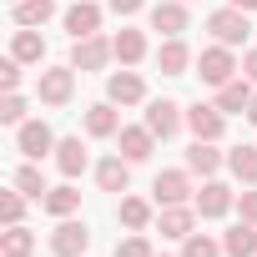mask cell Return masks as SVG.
Instances as JSON below:
<instances>
[{
  "label": "cell",
  "mask_w": 257,
  "mask_h": 257,
  "mask_svg": "<svg viewBox=\"0 0 257 257\" xmlns=\"http://www.w3.org/2000/svg\"><path fill=\"white\" fill-rule=\"evenodd\" d=\"M222 162H227V157L217 152V142H192V147H187V172H192V177H217Z\"/></svg>",
  "instance_id": "obj_19"
},
{
  "label": "cell",
  "mask_w": 257,
  "mask_h": 257,
  "mask_svg": "<svg viewBox=\"0 0 257 257\" xmlns=\"http://www.w3.org/2000/svg\"><path fill=\"white\" fill-rule=\"evenodd\" d=\"M182 121H187V111L177 106V101H147V126H152V137L157 142H172L177 132H182Z\"/></svg>",
  "instance_id": "obj_5"
},
{
  "label": "cell",
  "mask_w": 257,
  "mask_h": 257,
  "mask_svg": "<svg viewBox=\"0 0 257 257\" xmlns=\"http://www.w3.org/2000/svg\"><path fill=\"white\" fill-rule=\"evenodd\" d=\"M111 51H116V61H121V66H137V61L147 56V36H142V31H132V26H121V31L111 36Z\"/></svg>",
  "instance_id": "obj_23"
},
{
  "label": "cell",
  "mask_w": 257,
  "mask_h": 257,
  "mask_svg": "<svg viewBox=\"0 0 257 257\" xmlns=\"http://www.w3.org/2000/svg\"><path fill=\"white\" fill-rule=\"evenodd\" d=\"M16 187H21V192H26V197H31V202H46V192H51V187H46V177H41V167H36V162H26V167H21V172H16Z\"/></svg>",
  "instance_id": "obj_30"
},
{
  "label": "cell",
  "mask_w": 257,
  "mask_h": 257,
  "mask_svg": "<svg viewBox=\"0 0 257 257\" xmlns=\"http://www.w3.org/2000/svg\"><path fill=\"white\" fill-rule=\"evenodd\" d=\"M26 192L16 187V192H6V197H0V222H6V227H21V217H26Z\"/></svg>",
  "instance_id": "obj_32"
},
{
  "label": "cell",
  "mask_w": 257,
  "mask_h": 257,
  "mask_svg": "<svg viewBox=\"0 0 257 257\" xmlns=\"http://www.w3.org/2000/svg\"><path fill=\"white\" fill-rule=\"evenodd\" d=\"M182 257H222V242L212 232H192V237H182Z\"/></svg>",
  "instance_id": "obj_31"
},
{
  "label": "cell",
  "mask_w": 257,
  "mask_h": 257,
  "mask_svg": "<svg viewBox=\"0 0 257 257\" xmlns=\"http://www.w3.org/2000/svg\"><path fill=\"white\" fill-rule=\"evenodd\" d=\"M41 207H46L51 217H76V207H81V192H76V187H71V177H66L61 187H51V192H46V202H41Z\"/></svg>",
  "instance_id": "obj_25"
},
{
  "label": "cell",
  "mask_w": 257,
  "mask_h": 257,
  "mask_svg": "<svg viewBox=\"0 0 257 257\" xmlns=\"http://www.w3.org/2000/svg\"><path fill=\"white\" fill-rule=\"evenodd\" d=\"M227 6H237V11H257V0H227Z\"/></svg>",
  "instance_id": "obj_40"
},
{
  "label": "cell",
  "mask_w": 257,
  "mask_h": 257,
  "mask_svg": "<svg viewBox=\"0 0 257 257\" xmlns=\"http://www.w3.org/2000/svg\"><path fill=\"white\" fill-rule=\"evenodd\" d=\"M157 227H162V237H177V242H182V237L197 232V207H187V202L162 207V222H157Z\"/></svg>",
  "instance_id": "obj_18"
},
{
  "label": "cell",
  "mask_w": 257,
  "mask_h": 257,
  "mask_svg": "<svg viewBox=\"0 0 257 257\" xmlns=\"http://www.w3.org/2000/svg\"><path fill=\"white\" fill-rule=\"evenodd\" d=\"M11 56H16V61H26V66H31V61L41 66V61H46V41H41V31L16 26V36H11Z\"/></svg>",
  "instance_id": "obj_21"
},
{
  "label": "cell",
  "mask_w": 257,
  "mask_h": 257,
  "mask_svg": "<svg viewBox=\"0 0 257 257\" xmlns=\"http://www.w3.org/2000/svg\"><path fill=\"white\" fill-rule=\"evenodd\" d=\"M106 6H111V11H116V16H137V11H142V6H147V0H106Z\"/></svg>",
  "instance_id": "obj_37"
},
{
  "label": "cell",
  "mask_w": 257,
  "mask_h": 257,
  "mask_svg": "<svg viewBox=\"0 0 257 257\" xmlns=\"http://www.w3.org/2000/svg\"><path fill=\"white\" fill-rule=\"evenodd\" d=\"M61 21H66L71 41H81V36H96V31H101V6H96V0H76V6H71Z\"/></svg>",
  "instance_id": "obj_14"
},
{
  "label": "cell",
  "mask_w": 257,
  "mask_h": 257,
  "mask_svg": "<svg viewBox=\"0 0 257 257\" xmlns=\"http://www.w3.org/2000/svg\"><path fill=\"white\" fill-rule=\"evenodd\" d=\"M207 31H212L222 46H242V41L252 36V26H247V11H237V6H222V11H212V16H207Z\"/></svg>",
  "instance_id": "obj_1"
},
{
  "label": "cell",
  "mask_w": 257,
  "mask_h": 257,
  "mask_svg": "<svg viewBox=\"0 0 257 257\" xmlns=\"http://www.w3.org/2000/svg\"><path fill=\"white\" fill-rule=\"evenodd\" d=\"M152 31L182 36L187 31V0H157V6H152Z\"/></svg>",
  "instance_id": "obj_15"
},
{
  "label": "cell",
  "mask_w": 257,
  "mask_h": 257,
  "mask_svg": "<svg viewBox=\"0 0 257 257\" xmlns=\"http://www.w3.org/2000/svg\"><path fill=\"white\" fill-rule=\"evenodd\" d=\"M242 116H247V121L257 126V91H252V101H247V111H242Z\"/></svg>",
  "instance_id": "obj_39"
},
{
  "label": "cell",
  "mask_w": 257,
  "mask_h": 257,
  "mask_svg": "<svg viewBox=\"0 0 257 257\" xmlns=\"http://www.w3.org/2000/svg\"><path fill=\"white\" fill-rule=\"evenodd\" d=\"M222 252L227 257H257V222H237L232 232H222Z\"/></svg>",
  "instance_id": "obj_22"
},
{
  "label": "cell",
  "mask_w": 257,
  "mask_h": 257,
  "mask_svg": "<svg viewBox=\"0 0 257 257\" xmlns=\"http://www.w3.org/2000/svg\"><path fill=\"white\" fill-rule=\"evenodd\" d=\"M227 172H232L242 187H257V147H232V152H227Z\"/></svg>",
  "instance_id": "obj_26"
},
{
  "label": "cell",
  "mask_w": 257,
  "mask_h": 257,
  "mask_svg": "<svg viewBox=\"0 0 257 257\" xmlns=\"http://www.w3.org/2000/svg\"><path fill=\"white\" fill-rule=\"evenodd\" d=\"M157 66H162V76H187V66H192L187 41H182V36H167V41L157 46Z\"/></svg>",
  "instance_id": "obj_17"
},
{
  "label": "cell",
  "mask_w": 257,
  "mask_h": 257,
  "mask_svg": "<svg viewBox=\"0 0 257 257\" xmlns=\"http://www.w3.org/2000/svg\"><path fill=\"white\" fill-rule=\"evenodd\" d=\"M116 147H121L126 162H147V157L157 152V137H152L147 121H142V126H121V132H116Z\"/></svg>",
  "instance_id": "obj_12"
},
{
  "label": "cell",
  "mask_w": 257,
  "mask_h": 257,
  "mask_svg": "<svg viewBox=\"0 0 257 257\" xmlns=\"http://www.w3.org/2000/svg\"><path fill=\"white\" fill-rule=\"evenodd\" d=\"M187 126H192V137H197V142H222V132H227V111L197 101V106L187 111Z\"/></svg>",
  "instance_id": "obj_9"
},
{
  "label": "cell",
  "mask_w": 257,
  "mask_h": 257,
  "mask_svg": "<svg viewBox=\"0 0 257 257\" xmlns=\"http://www.w3.org/2000/svg\"><path fill=\"white\" fill-rule=\"evenodd\" d=\"M121 132V116H116V101H96L91 111H86V137H116Z\"/></svg>",
  "instance_id": "obj_20"
},
{
  "label": "cell",
  "mask_w": 257,
  "mask_h": 257,
  "mask_svg": "<svg viewBox=\"0 0 257 257\" xmlns=\"http://www.w3.org/2000/svg\"><path fill=\"white\" fill-rule=\"evenodd\" d=\"M242 76H247V81H257V51H247V56H242Z\"/></svg>",
  "instance_id": "obj_38"
},
{
  "label": "cell",
  "mask_w": 257,
  "mask_h": 257,
  "mask_svg": "<svg viewBox=\"0 0 257 257\" xmlns=\"http://www.w3.org/2000/svg\"><path fill=\"white\" fill-rule=\"evenodd\" d=\"M237 212H242V222H257V187L237 192Z\"/></svg>",
  "instance_id": "obj_36"
},
{
  "label": "cell",
  "mask_w": 257,
  "mask_h": 257,
  "mask_svg": "<svg viewBox=\"0 0 257 257\" xmlns=\"http://www.w3.org/2000/svg\"><path fill=\"white\" fill-rule=\"evenodd\" d=\"M21 66L26 61H16V56L0 61V91H21Z\"/></svg>",
  "instance_id": "obj_35"
},
{
  "label": "cell",
  "mask_w": 257,
  "mask_h": 257,
  "mask_svg": "<svg viewBox=\"0 0 257 257\" xmlns=\"http://www.w3.org/2000/svg\"><path fill=\"white\" fill-rule=\"evenodd\" d=\"M106 101H116V106H137V101H147V81H142L132 66H121V71L106 76Z\"/></svg>",
  "instance_id": "obj_6"
},
{
  "label": "cell",
  "mask_w": 257,
  "mask_h": 257,
  "mask_svg": "<svg viewBox=\"0 0 257 257\" xmlns=\"http://www.w3.org/2000/svg\"><path fill=\"white\" fill-rule=\"evenodd\" d=\"M116 217H121V227H132V232H147V227H152V202H142V197H121Z\"/></svg>",
  "instance_id": "obj_28"
},
{
  "label": "cell",
  "mask_w": 257,
  "mask_h": 257,
  "mask_svg": "<svg viewBox=\"0 0 257 257\" xmlns=\"http://www.w3.org/2000/svg\"><path fill=\"white\" fill-rule=\"evenodd\" d=\"M247 101H252V81L247 76H232L227 86H217V106L232 116V111H247Z\"/></svg>",
  "instance_id": "obj_24"
},
{
  "label": "cell",
  "mask_w": 257,
  "mask_h": 257,
  "mask_svg": "<svg viewBox=\"0 0 257 257\" xmlns=\"http://www.w3.org/2000/svg\"><path fill=\"white\" fill-rule=\"evenodd\" d=\"M192 207H197V217H207V222H212V217H227V212L237 207V192H232L227 182L207 177V182H202V192L192 197Z\"/></svg>",
  "instance_id": "obj_4"
},
{
  "label": "cell",
  "mask_w": 257,
  "mask_h": 257,
  "mask_svg": "<svg viewBox=\"0 0 257 257\" xmlns=\"http://www.w3.org/2000/svg\"><path fill=\"white\" fill-rule=\"evenodd\" d=\"M36 96H41L46 106H66V101L76 96V66H51V71H41Z\"/></svg>",
  "instance_id": "obj_3"
},
{
  "label": "cell",
  "mask_w": 257,
  "mask_h": 257,
  "mask_svg": "<svg viewBox=\"0 0 257 257\" xmlns=\"http://www.w3.org/2000/svg\"><path fill=\"white\" fill-rule=\"evenodd\" d=\"M11 6H21V0H11Z\"/></svg>",
  "instance_id": "obj_41"
},
{
  "label": "cell",
  "mask_w": 257,
  "mask_h": 257,
  "mask_svg": "<svg viewBox=\"0 0 257 257\" xmlns=\"http://www.w3.org/2000/svg\"><path fill=\"white\" fill-rule=\"evenodd\" d=\"M232 71H237V56H232V46H207L202 56H197V76L207 81V86H227L232 81Z\"/></svg>",
  "instance_id": "obj_2"
},
{
  "label": "cell",
  "mask_w": 257,
  "mask_h": 257,
  "mask_svg": "<svg viewBox=\"0 0 257 257\" xmlns=\"http://www.w3.org/2000/svg\"><path fill=\"white\" fill-rule=\"evenodd\" d=\"M16 147L26 152V162H41L46 152H56V132L46 121H26V126H16Z\"/></svg>",
  "instance_id": "obj_10"
},
{
  "label": "cell",
  "mask_w": 257,
  "mask_h": 257,
  "mask_svg": "<svg viewBox=\"0 0 257 257\" xmlns=\"http://www.w3.org/2000/svg\"><path fill=\"white\" fill-rule=\"evenodd\" d=\"M111 56H116V51H111V41H106V36H81V41L71 46V66H76L81 76H86V71H101Z\"/></svg>",
  "instance_id": "obj_7"
},
{
  "label": "cell",
  "mask_w": 257,
  "mask_h": 257,
  "mask_svg": "<svg viewBox=\"0 0 257 257\" xmlns=\"http://www.w3.org/2000/svg\"><path fill=\"white\" fill-rule=\"evenodd\" d=\"M91 247V232H86V222H76V217H61V227L51 232V252L56 257H81Z\"/></svg>",
  "instance_id": "obj_8"
},
{
  "label": "cell",
  "mask_w": 257,
  "mask_h": 257,
  "mask_svg": "<svg viewBox=\"0 0 257 257\" xmlns=\"http://www.w3.org/2000/svg\"><path fill=\"white\" fill-rule=\"evenodd\" d=\"M0 121H6V126H26V96H21V91H6V96H0Z\"/></svg>",
  "instance_id": "obj_33"
},
{
  "label": "cell",
  "mask_w": 257,
  "mask_h": 257,
  "mask_svg": "<svg viewBox=\"0 0 257 257\" xmlns=\"http://www.w3.org/2000/svg\"><path fill=\"white\" fill-rule=\"evenodd\" d=\"M96 182H101V192H126V187H132V162H126L121 152L101 157L96 162Z\"/></svg>",
  "instance_id": "obj_16"
},
{
  "label": "cell",
  "mask_w": 257,
  "mask_h": 257,
  "mask_svg": "<svg viewBox=\"0 0 257 257\" xmlns=\"http://www.w3.org/2000/svg\"><path fill=\"white\" fill-rule=\"evenodd\" d=\"M56 167H61V177H71V182H76V177L91 167L86 142H81V137H61V142H56Z\"/></svg>",
  "instance_id": "obj_13"
},
{
  "label": "cell",
  "mask_w": 257,
  "mask_h": 257,
  "mask_svg": "<svg viewBox=\"0 0 257 257\" xmlns=\"http://www.w3.org/2000/svg\"><path fill=\"white\" fill-rule=\"evenodd\" d=\"M116 257H157V252H152V242H147L142 232H132V237L116 242Z\"/></svg>",
  "instance_id": "obj_34"
},
{
  "label": "cell",
  "mask_w": 257,
  "mask_h": 257,
  "mask_svg": "<svg viewBox=\"0 0 257 257\" xmlns=\"http://www.w3.org/2000/svg\"><path fill=\"white\" fill-rule=\"evenodd\" d=\"M0 252L6 257H31L36 252V232L31 227H6L0 232Z\"/></svg>",
  "instance_id": "obj_29"
},
{
  "label": "cell",
  "mask_w": 257,
  "mask_h": 257,
  "mask_svg": "<svg viewBox=\"0 0 257 257\" xmlns=\"http://www.w3.org/2000/svg\"><path fill=\"white\" fill-rule=\"evenodd\" d=\"M11 16H16V26H31V31H41V26L56 16V0H21V6H11Z\"/></svg>",
  "instance_id": "obj_27"
},
{
  "label": "cell",
  "mask_w": 257,
  "mask_h": 257,
  "mask_svg": "<svg viewBox=\"0 0 257 257\" xmlns=\"http://www.w3.org/2000/svg\"><path fill=\"white\" fill-rule=\"evenodd\" d=\"M152 192H157V202H162V207H177V202H187V197H192V172H187V167L157 172Z\"/></svg>",
  "instance_id": "obj_11"
}]
</instances>
